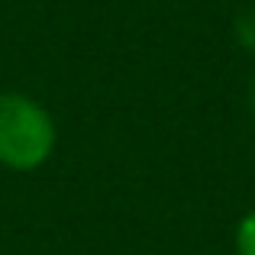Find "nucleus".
<instances>
[{
	"mask_svg": "<svg viewBox=\"0 0 255 255\" xmlns=\"http://www.w3.org/2000/svg\"><path fill=\"white\" fill-rule=\"evenodd\" d=\"M249 104H252V113H255V78H252V91H249Z\"/></svg>",
	"mask_w": 255,
	"mask_h": 255,
	"instance_id": "20e7f679",
	"label": "nucleus"
},
{
	"mask_svg": "<svg viewBox=\"0 0 255 255\" xmlns=\"http://www.w3.org/2000/svg\"><path fill=\"white\" fill-rule=\"evenodd\" d=\"M58 129L52 113L26 94H0V165L36 171L52 158Z\"/></svg>",
	"mask_w": 255,
	"mask_h": 255,
	"instance_id": "f257e3e1",
	"label": "nucleus"
},
{
	"mask_svg": "<svg viewBox=\"0 0 255 255\" xmlns=\"http://www.w3.org/2000/svg\"><path fill=\"white\" fill-rule=\"evenodd\" d=\"M236 249L239 255H255V210H249L236 226Z\"/></svg>",
	"mask_w": 255,
	"mask_h": 255,
	"instance_id": "f03ea898",
	"label": "nucleus"
},
{
	"mask_svg": "<svg viewBox=\"0 0 255 255\" xmlns=\"http://www.w3.org/2000/svg\"><path fill=\"white\" fill-rule=\"evenodd\" d=\"M236 39H239V45H243L246 52L255 55V6L246 10L243 16L236 19Z\"/></svg>",
	"mask_w": 255,
	"mask_h": 255,
	"instance_id": "7ed1b4c3",
	"label": "nucleus"
}]
</instances>
